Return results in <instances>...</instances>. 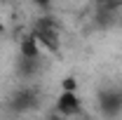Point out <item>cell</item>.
I'll use <instances>...</instances> for the list:
<instances>
[{"label": "cell", "mask_w": 122, "mask_h": 120, "mask_svg": "<svg viewBox=\"0 0 122 120\" xmlns=\"http://www.w3.org/2000/svg\"><path fill=\"white\" fill-rule=\"evenodd\" d=\"M99 108L106 118H115L117 113H122V90H101L99 92Z\"/></svg>", "instance_id": "cell-2"}, {"label": "cell", "mask_w": 122, "mask_h": 120, "mask_svg": "<svg viewBox=\"0 0 122 120\" xmlns=\"http://www.w3.org/2000/svg\"><path fill=\"white\" fill-rule=\"evenodd\" d=\"M10 106H12V111H16V113L35 108V106H38V92L30 90V87H21V90L14 92V97H12Z\"/></svg>", "instance_id": "cell-4"}, {"label": "cell", "mask_w": 122, "mask_h": 120, "mask_svg": "<svg viewBox=\"0 0 122 120\" xmlns=\"http://www.w3.org/2000/svg\"><path fill=\"white\" fill-rule=\"evenodd\" d=\"M61 92H77V80L73 75H68V78L61 80Z\"/></svg>", "instance_id": "cell-6"}, {"label": "cell", "mask_w": 122, "mask_h": 120, "mask_svg": "<svg viewBox=\"0 0 122 120\" xmlns=\"http://www.w3.org/2000/svg\"><path fill=\"white\" fill-rule=\"evenodd\" d=\"M30 35L38 40V45L45 47L47 52H52V54H59V47H61V31H59V24H56V19L54 16H40L38 21H35V26L30 31Z\"/></svg>", "instance_id": "cell-1"}, {"label": "cell", "mask_w": 122, "mask_h": 120, "mask_svg": "<svg viewBox=\"0 0 122 120\" xmlns=\"http://www.w3.org/2000/svg\"><path fill=\"white\" fill-rule=\"evenodd\" d=\"M54 108H56L59 115L71 118V115H77L82 111V101H80L77 92H61L56 97V101H54Z\"/></svg>", "instance_id": "cell-3"}, {"label": "cell", "mask_w": 122, "mask_h": 120, "mask_svg": "<svg viewBox=\"0 0 122 120\" xmlns=\"http://www.w3.org/2000/svg\"><path fill=\"white\" fill-rule=\"evenodd\" d=\"M38 57H40V45H38V40L28 33V35L21 40V59H26V61H38Z\"/></svg>", "instance_id": "cell-5"}, {"label": "cell", "mask_w": 122, "mask_h": 120, "mask_svg": "<svg viewBox=\"0 0 122 120\" xmlns=\"http://www.w3.org/2000/svg\"><path fill=\"white\" fill-rule=\"evenodd\" d=\"M35 5L42 7V10H47V7H49V0H35Z\"/></svg>", "instance_id": "cell-7"}]
</instances>
